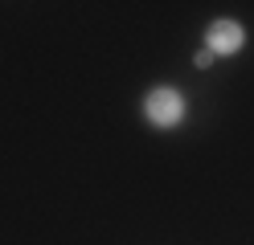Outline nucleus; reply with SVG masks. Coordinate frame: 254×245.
<instances>
[{
    "label": "nucleus",
    "instance_id": "nucleus-1",
    "mask_svg": "<svg viewBox=\"0 0 254 245\" xmlns=\"http://www.w3.org/2000/svg\"><path fill=\"white\" fill-rule=\"evenodd\" d=\"M189 114V98L181 86H168V82H160V86H152L144 94V123L156 127V131H177L185 123Z\"/></svg>",
    "mask_w": 254,
    "mask_h": 245
},
{
    "label": "nucleus",
    "instance_id": "nucleus-2",
    "mask_svg": "<svg viewBox=\"0 0 254 245\" xmlns=\"http://www.w3.org/2000/svg\"><path fill=\"white\" fill-rule=\"evenodd\" d=\"M205 49H209L213 57H234L246 49V25L234 21V16H217V21L205 25Z\"/></svg>",
    "mask_w": 254,
    "mask_h": 245
},
{
    "label": "nucleus",
    "instance_id": "nucleus-3",
    "mask_svg": "<svg viewBox=\"0 0 254 245\" xmlns=\"http://www.w3.org/2000/svg\"><path fill=\"white\" fill-rule=\"evenodd\" d=\"M213 61H217V57H213V53H209V49H205V45H201L197 53H193V65H197V70H209Z\"/></svg>",
    "mask_w": 254,
    "mask_h": 245
}]
</instances>
